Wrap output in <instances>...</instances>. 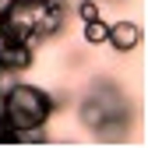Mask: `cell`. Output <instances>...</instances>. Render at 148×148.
I'll list each match as a JSON object with an SVG mask.
<instances>
[{
    "label": "cell",
    "instance_id": "obj_1",
    "mask_svg": "<svg viewBox=\"0 0 148 148\" xmlns=\"http://www.w3.org/2000/svg\"><path fill=\"white\" fill-rule=\"evenodd\" d=\"M49 116H53V95L46 88L14 81L0 92V120H4L0 141H18V134L42 131Z\"/></svg>",
    "mask_w": 148,
    "mask_h": 148
},
{
    "label": "cell",
    "instance_id": "obj_2",
    "mask_svg": "<svg viewBox=\"0 0 148 148\" xmlns=\"http://www.w3.org/2000/svg\"><path fill=\"white\" fill-rule=\"evenodd\" d=\"M49 0H0V39H28L46 14Z\"/></svg>",
    "mask_w": 148,
    "mask_h": 148
},
{
    "label": "cell",
    "instance_id": "obj_3",
    "mask_svg": "<svg viewBox=\"0 0 148 148\" xmlns=\"http://www.w3.org/2000/svg\"><path fill=\"white\" fill-rule=\"evenodd\" d=\"M35 64V49L28 39H0V71L4 74H21Z\"/></svg>",
    "mask_w": 148,
    "mask_h": 148
},
{
    "label": "cell",
    "instance_id": "obj_4",
    "mask_svg": "<svg viewBox=\"0 0 148 148\" xmlns=\"http://www.w3.org/2000/svg\"><path fill=\"white\" fill-rule=\"evenodd\" d=\"M106 46L116 49V53H134V49L141 46V25L131 21V18H116V21H109Z\"/></svg>",
    "mask_w": 148,
    "mask_h": 148
},
{
    "label": "cell",
    "instance_id": "obj_5",
    "mask_svg": "<svg viewBox=\"0 0 148 148\" xmlns=\"http://www.w3.org/2000/svg\"><path fill=\"white\" fill-rule=\"evenodd\" d=\"M67 18H71V11H67V7H60L57 0H49L46 14L39 18V25H35V32H32V42H35V39H57V35H64Z\"/></svg>",
    "mask_w": 148,
    "mask_h": 148
},
{
    "label": "cell",
    "instance_id": "obj_6",
    "mask_svg": "<svg viewBox=\"0 0 148 148\" xmlns=\"http://www.w3.org/2000/svg\"><path fill=\"white\" fill-rule=\"evenodd\" d=\"M106 32H109V21L99 14L92 18V21H81V39L85 46H106Z\"/></svg>",
    "mask_w": 148,
    "mask_h": 148
},
{
    "label": "cell",
    "instance_id": "obj_7",
    "mask_svg": "<svg viewBox=\"0 0 148 148\" xmlns=\"http://www.w3.org/2000/svg\"><path fill=\"white\" fill-rule=\"evenodd\" d=\"M74 14H78L81 21H92V18L102 14V0H81V4L74 7Z\"/></svg>",
    "mask_w": 148,
    "mask_h": 148
},
{
    "label": "cell",
    "instance_id": "obj_8",
    "mask_svg": "<svg viewBox=\"0 0 148 148\" xmlns=\"http://www.w3.org/2000/svg\"><path fill=\"white\" fill-rule=\"evenodd\" d=\"M57 4H60V7H67V11H74V7L81 4V0H57Z\"/></svg>",
    "mask_w": 148,
    "mask_h": 148
},
{
    "label": "cell",
    "instance_id": "obj_9",
    "mask_svg": "<svg viewBox=\"0 0 148 148\" xmlns=\"http://www.w3.org/2000/svg\"><path fill=\"white\" fill-rule=\"evenodd\" d=\"M4 88H7V85H4V71H0V92H4Z\"/></svg>",
    "mask_w": 148,
    "mask_h": 148
},
{
    "label": "cell",
    "instance_id": "obj_10",
    "mask_svg": "<svg viewBox=\"0 0 148 148\" xmlns=\"http://www.w3.org/2000/svg\"><path fill=\"white\" fill-rule=\"evenodd\" d=\"M0 131H4V120H0Z\"/></svg>",
    "mask_w": 148,
    "mask_h": 148
}]
</instances>
